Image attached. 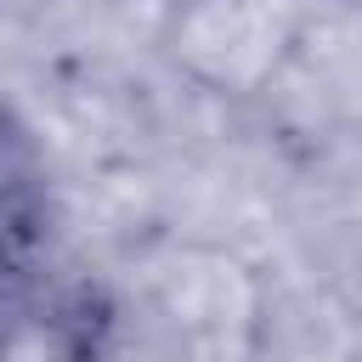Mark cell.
<instances>
[{
  "instance_id": "obj_2",
  "label": "cell",
  "mask_w": 362,
  "mask_h": 362,
  "mask_svg": "<svg viewBox=\"0 0 362 362\" xmlns=\"http://www.w3.org/2000/svg\"><path fill=\"white\" fill-rule=\"evenodd\" d=\"M51 221V192H45V164L28 130L0 107V272H28L34 255L45 249Z\"/></svg>"
},
{
  "instance_id": "obj_1",
  "label": "cell",
  "mask_w": 362,
  "mask_h": 362,
  "mask_svg": "<svg viewBox=\"0 0 362 362\" xmlns=\"http://www.w3.org/2000/svg\"><path fill=\"white\" fill-rule=\"evenodd\" d=\"M0 362H107V311L90 288L28 294L0 317Z\"/></svg>"
}]
</instances>
